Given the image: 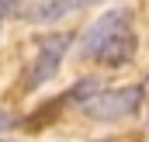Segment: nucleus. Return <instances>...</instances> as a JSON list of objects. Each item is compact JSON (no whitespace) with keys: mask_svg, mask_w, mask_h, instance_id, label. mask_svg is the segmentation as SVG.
<instances>
[{"mask_svg":"<svg viewBox=\"0 0 149 142\" xmlns=\"http://www.w3.org/2000/svg\"><path fill=\"white\" fill-rule=\"evenodd\" d=\"M146 101V90L142 87H118V90H104V94H94L83 101V114L94 118V121H121V118H132Z\"/></svg>","mask_w":149,"mask_h":142,"instance_id":"1","label":"nucleus"},{"mask_svg":"<svg viewBox=\"0 0 149 142\" xmlns=\"http://www.w3.org/2000/svg\"><path fill=\"white\" fill-rule=\"evenodd\" d=\"M132 31V14L128 10H108L104 17H97L87 31H83V38H80V59H101L108 49H111L114 42L121 35H128Z\"/></svg>","mask_w":149,"mask_h":142,"instance_id":"2","label":"nucleus"},{"mask_svg":"<svg viewBox=\"0 0 149 142\" xmlns=\"http://www.w3.org/2000/svg\"><path fill=\"white\" fill-rule=\"evenodd\" d=\"M70 42H73L70 31L45 35L42 42H38V56H35V63H31V70L24 73V90H38L42 83L56 80V73H59V66H63V56H66Z\"/></svg>","mask_w":149,"mask_h":142,"instance_id":"3","label":"nucleus"},{"mask_svg":"<svg viewBox=\"0 0 149 142\" xmlns=\"http://www.w3.org/2000/svg\"><path fill=\"white\" fill-rule=\"evenodd\" d=\"M90 3H97V0H38L35 7H28V17L35 24H52V21L73 14L80 7H90Z\"/></svg>","mask_w":149,"mask_h":142,"instance_id":"4","label":"nucleus"},{"mask_svg":"<svg viewBox=\"0 0 149 142\" xmlns=\"http://www.w3.org/2000/svg\"><path fill=\"white\" fill-rule=\"evenodd\" d=\"M52 114H59V104H45V107H42V114L28 121V128H38V125H42V121H49Z\"/></svg>","mask_w":149,"mask_h":142,"instance_id":"5","label":"nucleus"},{"mask_svg":"<svg viewBox=\"0 0 149 142\" xmlns=\"http://www.w3.org/2000/svg\"><path fill=\"white\" fill-rule=\"evenodd\" d=\"M10 125H14V118H10V114H7V111H3V107H0V132H7V128H10Z\"/></svg>","mask_w":149,"mask_h":142,"instance_id":"6","label":"nucleus"},{"mask_svg":"<svg viewBox=\"0 0 149 142\" xmlns=\"http://www.w3.org/2000/svg\"><path fill=\"white\" fill-rule=\"evenodd\" d=\"M0 24H3V17H0Z\"/></svg>","mask_w":149,"mask_h":142,"instance_id":"7","label":"nucleus"}]
</instances>
